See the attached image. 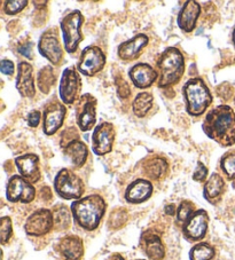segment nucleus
I'll use <instances>...</instances> for the list:
<instances>
[{
    "label": "nucleus",
    "instance_id": "c03bdc74",
    "mask_svg": "<svg viewBox=\"0 0 235 260\" xmlns=\"http://www.w3.org/2000/svg\"><path fill=\"white\" fill-rule=\"evenodd\" d=\"M233 44L235 45V28H234V30H233Z\"/></svg>",
    "mask_w": 235,
    "mask_h": 260
},
{
    "label": "nucleus",
    "instance_id": "5701e85b",
    "mask_svg": "<svg viewBox=\"0 0 235 260\" xmlns=\"http://www.w3.org/2000/svg\"><path fill=\"white\" fill-rule=\"evenodd\" d=\"M152 194V182L146 179H137L129 185L125 191V200L131 204H140L151 199Z\"/></svg>",
    "mask_w": 235,
    "mask_h": 260
},
{
    "label": "nucleus",
    "instance_id": "c85d7f7f",
    "mask_svg": "<svg viewBox=\"0 0 235 260\" xmlns=\"http://www.w3.org/2000/svg\"><path fill=\"white\" fill-rule=\"evenodd\" d=\"M54 228L56 231H66L70 227L71 216L66 205H57L54 208Z\"/></svg>",
    "mask_w": 235,
    "mask_h": 260
},
{
    "label": "nucleus",
    "instance_id": "0eeeda50",
    "mask_svg": "<svg viewBox=\"0 0 235 260\" xmlns=\"http://www.w3.org/2000/svg\"><path fill=\"white\" fill-rule=\"evenodd\" d=\"M82 87L83 82L82 78H80L79 71L75 67L67 68L63 71L60 82V88H58L61 101L68 106L74 105V103L79 100Z\"/></svg>",
    "mask_w": 235,
    "mask_h": 260
},
{
    "label": "nucleus",
    "instance_id": "7c9ffc66",
    "mask_svg": "<svg viewBox=\"0 0 235 260\" xmlns=\"http://www.w3.org/2000/svg\"><path fill=\"white\" fill-rule=\"evenodd\" d=\"M220 169L229 180L235 179V150L228 151L220 159Z\"/></svg>",
    "mask_w": 235,
    "mask_h": 260
},
{
    "label": "nucleus",
    "instance_id": "2f4dec72",
    "mask_svg": "<svg viewBox=\"0 0 235 260\" xmlns=\"http://www.w3.org/2000/svg\"><path fill=\"white\" fill-rule=\"evenodd\" d=\"M194 209H195V205L191 201H183L179 204L177 210V223L179 226H184V223L188 220L189 217L195 212Z\"/></svg>",
    "mask_w": 235,
    "mask_h": 260
},
{
    "label": "nucleus",
    "instance_id": "7ed1b4c3",
    "mask_svg": "<svg viewBox=\"0 0 235 260\" xmlns=\"http://www.w3.org/2000/svg\"><path fill=\"white\" fill-rule=\"evenodd\" d=\"M160 88H168L178 84L185 73V57L177 47H168L156 62Z\"/></svg>",
    "mask_w": 235,
    "mask_h": 260
},
{
    "label": "nucleus",
    "instance_id": "473e14b6",
    "mask_svg": "<svg viewBox=\"0 0 235 260\" xmlns=\"http://www.w3.org/2000/svg\"><path fill=\"white\" fill-rule=\"evenodd\" d=\"M129 214L126 212L125 209H116L111 212L109 220H108V225L112 230H119V228L123 227L126 221H128Z\"/></svg>",
    "mask_w": 235,
    "mask_h": 260
},
{
    "label": "nucleus",
    "instance_id": "1a4fd4ad",
    "mask_svg": "<svg viewBox=\"0 0 235 260\" xmlns=\"http://www.w3.org/2000/svg\"><path fill=\"white\" fill-rule=\"evenodd\" d=\"M106 55L98 46H87L83 49L77 69L87 77H93L105 68Z\"/></svg>",
    "mask_w": 235,
    "mask_h": 260
},
{
    "label": "nucleus",
    "instance_id": "f257e3e1",
    "mask_svg": "<svg viewBox=\"0 0 235 260\" xmlns=\"http://www.w3.org/2000/svg\"><path fill=\"white\" fill-rule=\"evenodd\" d=\"M205 136L220 147L235 143V111L229 106L221 105L207 114L202 124Z\"/></svg>",
    "mask_w": 235,
    "mask_h": 260
},
{
    "label": "nucleus",
    "instance_id": "f03ea898",
    "mask_svg": "<svg viewBox=\"0 0 235 260\" xmlns=\"http://www.w3.org/2000/svg\"><path fill=\"white\" fill-rule=\"evenodd\" d=\"M106 208L107 204L102 196L93 194L74 201L71 204V213L77 225L85 231L92 232L100 225Z\"/></svg>",
    "mask_w": 235,
    "mask_h": 260
},
{
    "label": "nucleus",
    "instance_id": "c756f323",
    "mask_svg": "<svg viewBox=\"0 0 235 260\" xmlns=\"http://www.w3.org/2000/svg\"><path fill=\"white\" fill-rule=\"evenodd\" d=\"M215 249L207 242H200L193 246L189 252L191 260H211L215 257Z\"/></svg>",
    "mask_w": 235,
    "mask_h": 260
},
{
    "label": "nucleus",
    "instance_id": "c9c22d12",
    "mask_svg": "<svg viewBox=\"0 0 235 260\" xmlns=\"http://www.w3.org/2000/svg\"><path fill=\"white\" fill-rule=\"evenodd\" d=\"M75 140H79V136H78V132H77V129L75 127L67 128L61 134V140H60L61 147L62 148L66 147L67 145H69L70 142Z\"/></svg>",
    "mask_w": 235,
    "mask_h": 260
},
{
    "label": "nucleus",
    "instance_id": "20e7f679",
    "mask_svg": "<svg viewBox=\"0 0 235 260\" xmlns=\"http://www.w3.org/2000/svg\"><path fill=\"white\" fill-rule=\"evenodd\" d=\"M183 96L186 103V111L193 117H200L212 103V95L204 80L200 77L192 78L185 83Z\"/></svg>",
    "mask_w": 235,
    "mask_h": 260
},
{
    "label": "nucleus",
    "instance_id": "b1692460",
    "mask_svg": "<svg viewBox=\"0 0 235 260\" xmlns=\"http://www.w3.org/2000/svg\"><path fill=\"white\" fill-rule=\"evenodd\" d=\"M63 154L76 169L82 168L89 157L87 146L80 140H75L63 147Z\"/></svg>",
    "mask_w": 235,
    "mask_h": 260
},
{
    "label": "nucleus",
    "instance_id": "cd10ccee",
    "mask_svg": "<svg viewBox=\"0 0 235 260\" xmlns=\"http://www.w3.org/2000/svg\"><path fill=\"white\" fill-rule=\"evenodd\" d=\"M154 98L151 93L141 92L139 93L132 102V110L133 114L139 118H143L144 116L151 111L153 107Z\"/></svg>",
    "mask_w": 235,
    "mask_h": 260
},
{
    "label": "nucleus",
    "instance_id": "79ce46f5",
    "mask_svg": "<svg viewBox=\"0 0 235 260\" xmlns=\"http://www.w3.org/2000/svg\"><path fill=\"white\" fill-rule=\"evenodd\" d=\"M164 211H165L166 214H169V216H174V214H175V205L174 204L166 205Z\"/></svg>",
    "mask_w": 235,
    "mask_h": 260
},
{
    "label": "nucleus",
    "instance_id": "4c0bfd02",
    "mask_svg": "<svg viewBox=\"0 0 235 260\" xmlns=\"http://www.w3.org/2000/svg\"><path fill=\"white\" fill-rule=\"evenodd\" d=\"M208 178V169L202 162H197L195 171L193 173V180L197 182L205 181Z\"/></svg>",
    "mask_w": 235,
    "mask_h": 260
},
{
    "label": "nucleus",
    "instance_id": "ddd939ff",
    "mask_svg": "<svg viewBox=\"0 0 235 260\" xmlns=\"http://www.w3.org/2000/svg\"><path fill=\"white\" fill-rule=\"evenodd\" d=\"M67 109L63 103L57 100L49 101L44 109L43 131L46 136L51 137L61 128L65 122Z\"/></svg>",
    "mask_w": 235,
    "mask_h": 260
},
{
    "label": "nucleus",
    "instance_id": "9b49d317",
    "mask_svg": "<svg viewBox=\"0 0 235 260\" xmlns=\"http://www.w3.org/2000/svg\"><path fill=\"white\" fill-rule=\"evenodd\" d=\"M7 200L12 203H31L36 197V189L28 180L21 176H13L7 183Z\"/></svg>",
    "mask_w": 235,
    "mask_h": 260
},
{
    "label": "nucleus",
    "instance_id": "393cba45",
    "mask_svg": "<svg viewBox=\"0 0 235 260\" xmlns=\"http://www.w3.org/2000/svg\"><path fill=\"white\" fill-rule=\"evenodd\" d=\"M225 192V181L218 173H212L203 188V196L209 203L216 205Z\"/></svg>",
    "mask_w": 235,
    "mask_h": 260
},
{
    "label": "nucleus",
    "instance_id": "6ab92c4d",
    "mask_svg": "<svg viewBox=\"0 0 235 260\" xmlns=\"http://www.w3.org/2000/svg\"><path fill=\"white\" fill-rule=\"evenodd\" d=\"M129 77L135 87L149 88L159 78V73L151 64L138 63L129 71Z\"/></svg>",
    "mask_w": 235,
    "mask_h": 260
},
{
    "label": "nucleus",
    "instance_id": "72a5a7b5",
    "mask_svg": "<svg viewBox=\"0 0 235 260\" xmlns=\"http://www.w3.org/2000/svg\"><path fill=\"white\" fill-rule=\"evenodd\" d=\"M28 5L26 0H10L4 3V12L7 15H16L22 12Z\"/></svg>",
    "mask_w": 235,
    "mask_h": 260
},
{
    "label": "nucleus",
    "instance_id": "bb28decb",
    "mask_svg": "<svg viewBox=\"0 0 235 260\" xmlns=\"http://www.w3.org/2000/svg\"><path fill=\"white\" fill-rule=\"evenodd\" d=\"M56 82V74L53 67L45 66L39 70L37 77V86L39 91L44 94H48L51 92Z\"/></svg>",
    "mask_w": 235,
    "mask_h": 260
},
{
    "label": "nucleus",
    "instance_id": "a18cd8bd",
    "mask_svg": "<svg viewBox=\"0 0 235 260\" xmlns=\"http://www.w3.org/2000/svg\"><path fill=\"white\" fill-rule=\"evenodd\" d=\"M232 186H233V188L235 189V179H234V180H232Z\"/></svg>",
    "mask_w": 235,
    "mask_h": 260
},
{
    "label": "nucleus",
    "instance_id": "f704fd0d",
    "mask_svg": "<svg viewBox=\"0 0 235 260\" xmlns=\"http://www.w3.org/2000/svg\"><path fill=\"white\" fill-rule=\"evenodd\" d=\"M13 235V227L12 220L10 217L2 218V227H0V237H2V243L6 244L11 240Z\"/></svg>",
    "mask_w": 235,
    "mask_h": 260
},
{
    "label": "nucleus",
    "instance_id": "39448f33",
    "mask_svg": "<svg viewBox=\"0 0 235 260\" xmlns=\"http://www.w3.org/2000/svg\"><path fill=\"white\" fill-rule=\"evenodd\" d=\"M84 23V16L80 11H72L63 17L61 21V31L65 42L66 52L72 54L77 51L79 44L84 39L82 34V25Z\"/></svg>",
    "mask_w": 235,
    "mask_h": 260
},
{
    "label": "nucleus",
    "instance_id": "37998d69",
    "mask_svg": "<svg viewBox=\"0 0 235 260\" xmlns=\"http://www.w3.org/2000/svg\"><path fill=\"white\" fill-rule=\"evenodd\" d=\"M107 260H125V259L122 257L120 253H114V254H111Z\"/></svg>",
    "mask_w": 235,
    "mask_h": 260
},
{
    "label": "nucleus",
    "instance_id": "4be33fe9",
    "mask_svg": "<svg viewBox=\"0 0 235 260\" xmlns=\"http://www.w3.org/2000/svg\"><path fill=\"white\" fill-rule=\"evenodd\" d=\"M201 14V6L197 2L188 0L184 4L177 19V23L184 32H192L196 28V22Z\"/></svg>",
    "mask_w": 235,
    "mask_h": 260
},
{
    "label": "nucleus",
    "instance_id": "ea45409f",
    "mask_svg": "<svg viewBox=\"0 0 235 260\" xmlns=\"http://www.w3.org/2000/svg\"><path fill=\"white\" fill-rule=\"evenodd\" d=\"M40 119H42V114L38 110H33L31 113L28 115V124L30 127H37Z\"/></svg>",
    "mask_w": 235,
    "mask_h": 260
},
{
    "label": "nucleus",
    "instance_id": "a878e982",
    "mask_svg": "<svg viewBox=\"0 0 235 260\" xmlns=\"http://www.w3.org/2000/svg\"><path fill=\"white\" fill-rule=\"evenodd\" d=\"M168 169V162L162 157L149 158L142 165L143 174L149 180H161L165 177Z\"/></svg>",
    "mask_w": 235,
    "mask_h": 260
},
{
    "label": "nucleus",
    "instance_id": "aec40b11",
    "mask_svg": "<svg viewBox=\"0 0 235 260\" xmlns=\"http://www.w3.org/2000/svg\"><path fill=\"white\" fill-rule=\"evenodd\" d=\"M56 250L63 260H80L84 255L83 240L76 235H67L58 241Z\"/></svg>",
    "mask_w": 235,
    "mask_h": 260
},
{
    "label": "nucleus",
    "instance_id": "412c9836",
    "mask_svg": "<svg viewBox=\"0 0 235 260\" xmlns=\"http://www.w3.org/2000/svg\"><path fill=\"white\" fill-rule=\"evenodd\" d=\"M140 248L151 260H163L165 248L161 237L151 231L144 232L140 239Z\"/></svg>",
    "mask_w": 235,
    "mask_h": 260
},
{
    "label": "nucleus",
    "instance_id": "4468645a",
    "mask_svg": "<svg viewBox=\"0 0 235 260\" xmlns=\"http://www.w3.org/2000/svg\"><path fill=\"white\" fill-rule=\"evenodd\" d=\"M209 214L205 210H196L183 226V235L188 242H197L205 237Z\"/></svg>",
    "mask_w": 235,
    "mask_h": 260
},
{
    "label": "nucleus",
    "instance_id": "58836bf2",
    "mask_svg": "<svg viewBox=\"0 0 235 260\" xmlns=\"http://www.w3.org/2000/svg\"><path fill=\"white\" fill-rule=\"evenodd\" d=\"M33 47H34V44L31 43V42L21 44L20 46H19L20 54H22L24 57H26V59H28V60H33L34 59Z\"/></svg>",
    "mask_w": 235,
    "mask_h": 260
},
{
    "label": "nucleus",
    "instance_id": "f8f14e48",
    "mask_svg": "<svg viewBox=\"0 0 235 260\" xmlns=\"http://www.w3.org/2000/svg\"><path fill=\"white\" fill-rule=\"evenodd\" d=\"M116 132L114 125L108 122L99 124L92 134V150L98 156H105L112 150Z\"/></svg>",
    "mask_w": 235,
    "mask_h": 260
},
{
    "label": "nucleus",
    "instance_id": "a19ab883",
    "mask_svg": "<svg viewBox=\"0 0 235 260\" xmlns=\"http://www.w3.org/2000/svg\"><path fill=\"white\" fill-rule=\"evenodd\" d=\"M0 70L4 75L12 76L14 74V63L10 60H3L2 64H0Z\"/></svg>",
    "mask_w": 235,
    "mask_h": 260
},
{
    "label": "nucleus",
    "instance_id": "f3484780",
    "mask_svg": "<svg viewBox=\"0 0 235 260\" xmlns=\"http://www.w3.org/2000/svg\"><path fill=\"white\" fill-rule=\"evenodd\" d=\"M16 89L23 98H34L36 94L34 68L28 62L22 61L17 67Z\"/></svg>",
    "mask_w": 235,
    "mask_h": 260
},
{
    "label": "nucleus",
    "instance_id": "423d86ee",
    "mask_svg": "<svg viewBox=\"0 0 235 260\" xmlns=\"http://www.w3.org/2000/svg\"><path fill=\"white\" fill-rule=\"evenodd\" d=\"M56 194L65 200H80L84 194V182L76 173L68 169H62L54 179Z\"/></svg>",
    "mask_w": 235,
    "mask_h": 260
},
{
    "label": "nucleus",
    "instance_id": "e433bc0d",
    "mask_svg": "<svg viewBox=\"0 0 235 260\" xmlns=\"http://www.w3.org/2000/svg\"><path fill=\"white\" fill-rule=\"evenodd\" d=\"M117 94L121 99H128L131 95V89L126 80L120 76V78H116Z\"/></svg>",
    "mask_w": 235,
    "mask_h": 260
},
{
    "label": "nucleus",
    "instance_id": "49530a36",
    "mask_svg": "<svg viewBox=\"0 0 235 260\" xmlns=\"http://www.w3.org/2000/svg\"><path fill=\"white\" fill-rule=\"evenodd\" d=\"M139 260H143V259H139Z\"/></svg>",
    "mask_w": 235,
    "mask_h": 260
},
{
    "label": "nucleus",
    "instance_id": "2eb2a0df",
    "mask_svg": "<svg viewBox=\"0 0 235 260\" xmlns=\"http://www.w3.org/2000/svg\"><path fill=\"white\" fill-rule=\"evenodd\" d=\"M54 228L53 212L48 209H40L26 219L24 231L29 236H43Z\"/></svg>",
    "mask_w": 235,
    "mask_h": 260
},
{
    "label": "nucleus",
    "instance_id": "a211bd4d",
    "mask_svg": "<svg viewBox=\"0 0 235 260\" xmlns=\"http://www.w3.org/2000/svg\"><path fill=\"white\" fill-rule=\"evenodd\" d=\"M15 164L21 177L30 183H36L40 180L42 173H40L39 157L36 154L21 155L15 158Z\"/></svg>",
    "mask_w": 235,
    "mask_h": 260
},
{
    "label": "nucleus",
    "instance_id": "9d476101",
    "mask_svg": "<svg viewBox=\"0 0 235 260\" xmlns=\"http://www.w3.org/2000/svg\"><path fill=\"white\" fill-rule=\"evenodd\" d=\"M38 52L52 64H61L63 61V48L58 40L56 29H48L42 35L38 42Z\"/></svg>",
    "mask_w": 235,
    "mask_h": 260
},
{
    "label": "nucleus",
    "instance_id": "6e6552de",
    "mask_svg": "<svg viewBox=\"0 0 235 260\" xmlns=\"http://www.w3.org/2000/svg\"><path fill=\"white\" fill-rule=\"evenodd\" d=\"M98 100L92 94L85 93L76 102V122L80 131L87 132L96 126Z\"/></svg>",
    "mask_w": 235,
    "mask_h": 260
},
{
    "label": "nucleus",
    "instance_id": "dca6fc26",
    "mask_svg": "<svg viewBox=\"0 0 235 260\" xmlns=\"http://www.w3.org/2000/svg\"><path fill=\"white\" fill-rule=\"evenodd\" d=\"M148 43L149 38L144 34H139L134 36L133 38L126 40V42L120 45L119 49H117L119 57L121 60L126 62L137 60L141 55L142 49L147 46Z\"/></svg>",
    "mask_w": 235,
    "mask_h": 260
}]
</instances>
